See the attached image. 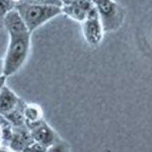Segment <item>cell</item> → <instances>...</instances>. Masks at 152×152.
Returning <instances> with one entry per match:
<instances>
[{"label":"cell","mask_w":152,"mask_h":152,"mask_svg":"<svg viewBox=\"0 0 152 152\" xmlns=\"http://www.w3.org/2000/svg\"><path fill=\"white\" fill-rule=\"evenodd\" d=\"M3 21L9 37L8 47L3 59V75L8 77L18 72L26 63L31 50V34L15 8L4 16Z\"/></svg>","instance_id":"1"},{"label":"cell","mask_w":152,"mask_h":152,"mask_svg":"<svg viewBox=\"0 0 152 152\" xmlns=\"http://www.w3.org/2000/svg\"><path fill=\"white\" fill-rule=\"evenodd\" d=\"M15 9L18 11L21 19L31 34L51 19L62 14L61 6L56 5L21 3L16 6Z\"/></svg>","instance_id":"2"},{"label":"cell","mask_w":152,"mask_h":152,"mask_svg":"<svg viewBox=\"0 0 152 152\" xmlns=\"http://www.w3.org/2000/svg\"><path fill=\"white\" fill-rule=\"evenodd\" d=\"M99 14L104 33L118 31L124 23L125 10L115 0H90Z\"/></svg>","instance_id":"3"},{"label":"cell","mask_w":152,"mask_h":152,"mask_svg":"<svg viewBox=\"0 0 152 152\" xmlns=\"http://www.w3.org/2000/svg\"><path fill=\"white\" fill-rule=\"evenodd\" d=\"M81 23L85 42L90 47H97L104 39V31L99 14L94 7Z\"/></svg>","instance_id":"4"},{"label":"cell","mask_w":152,"mask_h":152,"mask_svg":"<svg viewBox=\"0 0 152 152\" xmlns=\"http://www.w3.org/2000/svg\"><path fill=\"white\" fill-rule=\"evenodd\" d=\"M28 129L29 130V134H31L33 142L40 143L46 147H49L55 142L60 140L57 133L44 120L28 127Z\"/></svg>","instance_id":"5"},{"label":"cell","mask_w":152,"mask_h":152,"mask_svg":"<svg viewBox=\"0 0 152 152\" xmlns=\"http://www.w3.org/2000/svg\"><path fill=\"white\" fill-rule=\"evenodd\" d=\"M92 3L90 0H76L69 4L61 6L62 14H64L70 19L82 23L92 9Z\"/></svg>","instance_id":"6"},{"label":"cell","mask_w":152,"mask_h":152,"mask_svg":"<svg viewBox=\"0 0 152 152\" xmlns=\"http://www.w3.org/2000/svg\"><path fill=\"white\" fill-rule=\"evenodd\" d=\"M33 142L29 130L26 125L19 127H12V134L7 146L13 152H21V150Z\"/></svg>","instance_id":"7"},{"label":"cell","mask_w":152,"mask_h":152,"mask_svg":"<svg viewBox=\"0 0 152 152\" xmlns=\"http://www.w3.org/2000/svg\"><path fill=\"white\" fill-rule=\"evenodd\" d=\"M21 102L23 100L15 94V92L5 84L0 90V116L5 117L15 110Z\"/></svg>","instance_id":"8"},{"label":"cell","mask_w":152,"mask_h":152,"mask_svg":"<svg viewBox=\"0 0 152 152\" xmlns=\"http://www.w3.org/2000/svg\"><path fill=\"white\" fill-rule=\"evenodd\" d=\"M43 110L40 105L36 104H24L23 105V119L26 126L31 127L44 120Z\"/></svg>","instance_id":"9"},{"label":"cell","mask_w":152,"mask_h":152,"mask_svg":"<svg viewBox=\"0 0 152 152\" xmlns=\"http://www.w3.org/2000/svg\"><path fill=\"white\" fill-rule=\"evenodd\" d=\"M13 8H15V6L12 0H0V18H3Z\"/></svg>","instance_id":"10"},{"label":"cell","mask_w":152,"mask_h":152,"mask_svg":"<svg viewBox=\"0 0 152 152\" xmlns=\"http://www.w3.org/2000/svg\"><path fill=\"white\" fill-rule=\"evenodd\" d=\"M46 152H68V146L65 142L59 140L52 145L47 147Z\"/></svg>","instance_id":"11"},{"label":"cell","mask_w":152,"mask_h":152,"mask_svg":"<svg viewBox=\"0 0 152 152\" xmlns=\"http://www.w3.org/2000/svg\"><path fill=\"white\" fill-rule=\"evenodd\" d=\"M31 146L35 150V152H46V150H47V147L42 145L40 143H37V142H31Z\"/></svg>","instance_id":"12"},{"label":"cell","mask_w":152,"mask_h":152,"mask_svg":"<svg viewBox=\"0 0 152 152\" xmlns=\"http://www.w3.org/2000/svg\"><path fill=\"white\" fill-rule=\"evenodd\" d=\"M6 78L7 77H6V76H4V75L0 76V90H1V88L6 84Z\"/></svg>","instance_id":"13"},{"label":"cell","mask_w":152,"mask_h":152,"mask_svg":"<svg viewBox=\"0 0 152 152\" xmlns=\"http://www.w3.org/2000/svg\"><path fill=\"white\" fill-rule=\"evenodd\" d=\"M3 69H4V62H3V59L0 58V76L3 75Z\"/></svg>","instance_id":"14"},{"label":"cell","mask_w":152,"mask_h":152,"mask_svg":"<svg viewBox=\"0 0 152 152\" xmlns=\"http://www.w3.org/2000/svg\"><path fill=\"white\" fill-rule=\"evenodd\" d=\"M21 152H35V150H34V149L31 148V144H29V145H28L26 147H24L23 150H21Z\"/></svg>","instance_id":"15"},{"label":"cell","mask_w":152,"mask_h":152,"mask_svg":"<svg viewBox=\"0 0 152 152\" xmlns=\"http://www.w3.org/2000/svg\"><path fill=\"white\" fill-rule=\"evenodd\" d=\"M59 1H60L61 6H62V5H66V4H69L73 1H76V0H59Z\"/></svg>","instance_id":"16"}]
</instances>
